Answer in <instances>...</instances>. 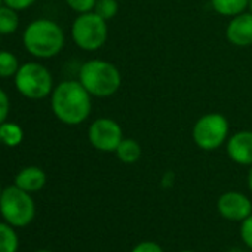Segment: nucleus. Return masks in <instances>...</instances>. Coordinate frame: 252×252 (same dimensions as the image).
<instances>
[{"mask_svg":"<svg viewBox=\"0 0 252 252\" xmlns=\"http://www.w3.org/2000/svg\"><path fill=\"white\" fill-rule=\"evenodd\" d=\"M9 110H11L9 96H8V94L3 89H0V125L5 123L8 120Z\"/></svg>","mask_w":252,"mask_h":252,"instance_id":"nucleus-22","label":"nucleus"},{"mask_svg":"<svg viewBox=\"0 0 252 252\" xmlns=\"http://www.w3.org/2000/svg\"><path fill=\"white\" fill-rule=\"evenodd\" d=\"M94 12L105 21L113 20L119 12V2L117 0H96Z\"/></svg>","mask_w":252,"mask_h":252,"instance_id":"nucleus-19","label":"nucleus"},{"mask_svg":"<svg viewBox=\"0 0 252 252\" xmlns=\"http://www.w3.org/2000/svg\"><path fill=\"white\" fill-rule=\"evenodd\" d=\"M2 191H3V189H2V186H0V196H2Z\"/></svg>","mask_w":252,"mask_h":252,"instance_id":"nucleus-30","label":"nucleus"},{"mask_svg":"<svg viewBox=\"0 0 252 252\" xmlns=\"http://www.w3.org/2000/svg\"><path fill=\"white\" fill-rule=\"evenodd\" d=\"M0 212L5 221L14 227L29 225L36 215V205L29 191L18 186L3 189L0 196Z\"/></svg>","mask_w":252,"mask_h":252,"instance_id":"nucleus-5","label":"nucleus"},{"mask_svg":"<svg viewBox=\"0 0 252 252\" xmlns=\"http://www.w3.org/2000/svg\"><path fill=\"white\" fill-rule=\"evenodd\" d=\"M0 144H2V137H0Z\"/></svg>","mask_w":252,"mask_h":252,"instance_id":"nucleus-32","label":"nucleus"},{"mask_svg":"<svg viewBox=\"0 0 252 252\" xmlns=\"http://www.w3.org/2000/svg\"><path fill=\"white\" fill-rule=\"evenodd\" d=\"M65 43L61 26L48 18L32 21L23 33V45L34 58L48 60L58 55Z\"/></svg>","mask_w":252,"mask_h":252,"instance_id":"nucleus-2","label":"nucleus"},{"mask_svg":"<svg viewBox=\"0 0 252 252\" xmlns=\"http://www.w3.org/2000/svg\"><path fill=\"white\" fill-rule=\"evenodd\" d=\"M180 252H194V251H190V249H184V251H180Z\"/></svg>","mask_w":252,"mask_h":252,"instance_id":"nucleus-28","label":"nucleus"},{"mask_svg":"<svg viewBox=\"0 0 252 252\" xmlns=\"http://www.w3.org/2000/svg\"><path fill=\"white\" fill-rule=\"evenodd\" d=\"M227 40L237 46L246 48L252 45V14L248 11L233 17L225 29Z\"/></svg>","mask_w":252,"mask_h":252,"instance_id":"nucleus-10","label":"nucleus"},{"mask_svg":"<svg viewBox=\"0 0 252 252\" xmlns=\"http://www.w3.org/2000/svg\"><path fill=\"white\" fill-rule=\"evenodd\" d=\"M230 252H243V251H240V249H231Z\"/></svg>","mask_w":252,"mask_h":252,"instance_id":"nucleus-27","label":"nucleus"},{"mask_svg":"<svg viewBox=\"0 0 252 252\" xmlns=\"http://www.w3.org/2000/svg\"><path fill=\"white\" fill-rule=\"evenodd\" d=\"M37 0H3V5L15 9V11H26L29 9L30 6H33Z\"/></svg>","mask_w":252,"mask_h":252,"instance_id":"nucleus-24","label":"nucleus"},{"mask_svg":"<svg viewBox=\"0 0 252 252\" xmlns=\"http://www.w3.org/2000/svg\"><path fill=\"white\" fill-rule=\"evenodd\" d=\"M91 94L79 80H64L51 94V108L61 123L77 126L88 120L91 114Z\"/></svg>","mask_w":252,"mask_h":252,"instance_id":"nucleus-1","label":"nucleus"},{"mask_svg":"<svg viewBox=\"0 0 252 252\" xmlns=\"http://www.w3.org/2000/svg\"><path fill=\"white\" fill-rule=\"evenodd\" d=\"M240 237L243 243L252 249V214L240 222Z\"/></svg>","mask_w":252,"mask_h":252,"instance_id":"nucleus-21","label":"nucleus"},{"mask_svg":"<svg viewBox=\"0 0 252 252\" xmlns=\"http://www.w3.org/2000/svg\"><path fill=\"white\" fill-rule=\"evenodd\" d=\"M131 252H165V251L159 243H156L153 240H144V242H140L138 245H135Z\"/></svg>","mask_w":252,"mask_h":252,"instance_id":"nucleus-23","label":"nucleus"},{"mask_svg":"<svg viewBox=\"0 0 252 252\" xmlns=\"http://www.w3.org/2000/svg\"><path fill=\"white\" fill-rule=\"evenodd\" d=\"M20 67H21L20 61L12 52L0 51V77H2V79L15 77Z\"/></svg>","mask_w":252,"mask_h":252,"instance_id":"nucleus-18","label":"nucleus"},{"mask_svg":"<svg viewBox=\"0 0 252 252\" xmlns=\"http://www.w3.org/2000/svg\"><path fill=\"white\" fill-rule=\"evenodd\" d=\"M228 158L242 166L252 165V131H239L227 140Z\"/></svg>","mask_w":252,"mask_h":252,"instance_id":"nucleus-11","label":"nucleus"},{"mask_svg":"<svg viewBox=\"0 0 252 252\" xmlns=\"http://www.w3.org/2000/svg\"><path fill=\"white\" fill-rule=\"evenodd\" d=\"M71 37L77 48L94 52L101 49L108 39V26L94 11L79 14L71 26Z\"/></svg>","mask_w":252,"mask_h":252,"instance_id":"nucleus-7","label":"nucleus"},{"mask_svg":"<svg viewBox=\"0 0 252 252\" xmlns=\"http://www.w3.org/2000/svg\"><path fill=\"white\" fill-rule=\"evenodd\" d=\"M20 27V15L18 11L2 5L0 6V36L14 34Z\"/></svg>","mask_w":252,"mask_h":252,"instance_id":"nucleus-15","label":"nucleus"},{"mask_svg":"<svg viewBox=\"0 0 252 252\" xmlns=\"http://www.w3.org/2000/svg\"><path fill=\"white\" fill-rule=\"evenodd\" d=\"M248 189L252 193V165L249 166V172H248Z\"/></svg>","mask_w":252,"mask_h":252,"instance_id":"nucleus-25","label":"nucleus"},{"mask_svg":"<svg viewBox=\"0 0 252 252\" xmlns=\"http://www.w3.org/2000/svg\"><path fill=\"white\" fill-rule=\"evenodd\" d=\"M18 236L11 224L0 222V252H17Z\"/></svg>","mask_w":252,"mask_h":252,"instance_id":"nucleus-17","label":"nucleus"},{"mask_svg":"<svg viewBox=\"0 0 252 252\" xmlns=\"http://www.w3.org/2000/svg\"><path fill=\"white\" fill-rule=\"evenodd\" d=\"M191 137L199 149L205 152L217 150L225 144L230 137V123L221 113L203 114L196 120Z\"/></svg>","mask_w":252,"mask_h":252,"instance_id":"nucleus-6","label":"nucleus"},{"mask_svg":"<svg viewBox=\"0 0 252 252\" xmlns=\"http://www.w3.org/2000/svg\"><path fill=\"white\" fill-rule=\"evenodd\" d=\"M14 184L29 193H36L45 187L46 174L39 166H27L15 175Z\"/></svg>","mask_w":252,"mask_h":252,"instance_id":"nucleus-12","label":"nucleus"},{"mask_svg":"<svg viewBox=\"0 0 252 252\" xmlns=\"http://www.w3.org/2000/svg\"><path fill=\"white\" fill-rule=\"evenodd\" d=\"M248 11L252 14V0H248Z\"/></svg>","mask_w":252,"mask_h":252,"instance_id":"nucleus-26","label":"nucleus"},{"mask_svg":"<svg viewBox=\"0 0 252 252\" xmlns=\"http://www.w3.org/2000/svg\"><path fill=\"white\" fill-rule=\"evenodd\" d=\"M88 140L98 152L114 153L123 140V129L114 119L99 117L89 125Z\"/></svg>","mask_w":252,"mask_h":252,"instance_id":"nucleus-8","label":"nucleus"},{"mask_svg":"<svg viewBox=\"0 0 252 252\" xmlns=\"http://www.w3.org/2000/svg\"><path fill=\"white\" fill-rule=\"evenodd\" d=\"M79 82L95 98L113 96L122 86L119 68L105 60H89L79 70Z\"/></svg>","mask_w":252,"mask_h":252,"instance_id":"nucleus-3","label":"nucleus"},{"mask_svg":"<svg viewBox=\"0 0 252 252\" xmlns=\"http://www.w3.org/2000/svg\"><path fill=\"white\" fill-rule=\"evenodd\" d=\"M0 137H2V144L8 147H17L24 140V131L20 125L14 122H5L0 125Z\"/></svg>","mask_w":252,"mask_h":252,"instance_id":"nucleus-16","label":"nucleus"},{"mask_svg":"<svg viewBox=\"0 0 252 252\" xmlns=\"http://www.w3.org/2000/svg\"><path fill=\"white\" fill-rule=\"evenodd\" d=\"M3 5V0H0V6H2Z\"/></svg>","mask_w":252,"mask_h":252,"instance_id":"nucleus-31","label":"nucleus"},{"mask_svg":"<svg viewBox=\"0 0 252 252\" xmlns=\"http://www.w3.org/2000/svg\"><path fill=\"white\" fill-rule=\"evenodd\" d=\"M37 252H51V251H46V249H42V251H37Z\"/></svg>","mask_w":252,"mask_h":252,"instance_id":"nucleus-29","label":"nucleus"},{"mask_svg":"<svg viewBox=\"0 0 252 252\" xmlns=\"http://www.w3.org/2000/svg\"><path fill=\"white\" fill-rule=\"evenodd\" d=\"M211 6L218 15L233 18L248 11V0H211Z\"/></svg>","mask_w":252,"mask_h":252,"instance_id":"nucleus-14","label":"nucleus"},{"mask_svg":"<svg viewBox=\"0 0 252 252\" xmlns=\"http://www.w3.org/2000/svg\"><path fill=\"white\" fill-rule=\"evenodd\" d=\"M17 91L27 99L39 101L51 96L54 91V77L40 63H26L20 67L15 77Z\"/></svg>","mask_w":252,"mask_h":252,"instance_id":"nucleus-4","label":"nucleus"},{"mask_svg":"<svg viewBox=\"0 0 252 252\" xmlns=\"http://www.w3.org/2000/svg\"><path fill=\"white\" fill-rule=\"evenodd\" d=\"M116 156L117 159L125 163V165H132L138 162L143 156V147L137 140L132 138H123L119 147L116 149Z\"/></svg>","mask_w":252,"mask_h":252,"instance_id":"nucleus-13","label":"nucleus"},{"mask_svg":"<svg viewBox=\"0 0 252 252\" xmlns=\"http://www.w3.org/2000/svg\"><path fill=\"white\" fill-rule=\"evenodd\" d=\"M218 212L228 221H243L252 214V202L248 196L239 191L222 193L217 202Z\"/></svg>","mask_w":252,"mask_h":252,"instance_id":"nucleus-9","label":"nucleus"},{"mask_svg":"<svg viewBox=\"0 0 252 252\" xmlns=\"http://www.w3.org/2000/svg\"><path fill=\"white\" fill-rule=\"evenodd\" d=\"M65 3L74 12L86 14V12H92L94 11L96 0H65Z\"/></svg>","mask_w":252,"mask_h":252,"instance_id":"nucleus-20","label":"nucleus"}]
</instances>
